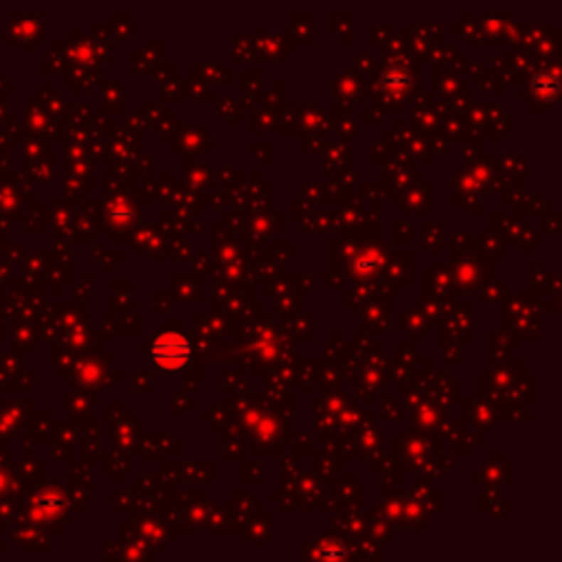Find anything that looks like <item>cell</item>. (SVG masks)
I'll list each match as a JSON object with an SVG mask.
<instances>
[{
	"instance_id": "cell-1",
	"label": "cell",
	"mask_w": 562,
	"mask_h": 562,
	"mask_svg": "<svg viewBox=\"0 0 562 562\" xmlns=\"http://www.w3.org/2000/svg\"><path fill=\"white\" fill-rule=\"evenodd\" d=\"M191 356L189 341L178 332H163L152 343V361L161 371H181Z\"/></svg>"
}]
</instances>
